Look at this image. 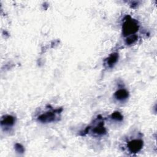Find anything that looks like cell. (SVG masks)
<instances>
[{"label": "cell", "instance_id": "8", "mask_svg": "<svg viewBox=\"0 0 157 157\" xmlns=\"http://www.w3.org/2000/svg\"><path fill=\"white\" fill-rule=\"evenodd\" d=\"M137 36L133 34V35H131L129 36L128 37V38L126 40V44L127 45H131L133 43H134L137 40Z\"/></svg>", "mask_w": 157, "mask_h": 157}, {"label": "cell", "instance_id": "2", "mask_svg": "<svg viewBox=\"0 0 157 157\" xmlns=\"http://www.w3.org/2000/svg\"><path fill=\"white\" fill-rule=\"evenodd\" d=\"M143 147V141L140 139L132 140L128 144V148L131 153H135L139 151Z\"/></svg>", "mask_w": 157, "mask_h": 157}, {"label": "cell", "instance_id": "5", "mask_svg": "<svg viewBox=\"0 0 157 157\" xmlns=\"http://www.w3.org/2000/svg\"><path fill=\"white\" fill-rule=\"evenodd\" d=\"M15 123V118L11 115H6L2 118L1 125L6 126H11Z\"/></svg>", "mask_w": 157, "mask_h": 157}, {"label": "cell", "instance_id": "9", "mask_svg": "<svg viewBox=\"0 0 157 157\" xmlns=\"http://www.w3.org/2000/svg\"><path fill=\"white\" fill-rule=\"evenodd\" d=\"M112 119L117 120V121H120L123 119V116L121 115V114L118 112H113L112 115H111Z\"/></svg>", "mask_w": 157, "mask_h": 157}, {"label": "cell", "instance_id": "7", "mask_svg": "<svg viewBox=\"0 0 157 157\" xmlns=\"http://www.w3.org/2000/svg\"><path fill=\"white\" fill-rule=\"evenodd\" d=\"M93 131L95 134H97L98 135H102V134H104L105 133L106 130H105V128L103 126L102 123H100L94 128Z\"/></svg>", "mask_w": 157, "mask_h": 157}, {"label": "cell", "instance_id": "10", "mask_svg": "<svg viewBox=\"0 0 157 157\" xmlns=\"http://www.w3.org/2000/svg\"><path fill=\"white\" fill-rule=\"evenodd\" d=\"M15 149H16L17 151H18L19 153H23L24 151L23 147L19 144H17L15 145Z\"/></svg>", "mask_w": 157, "mask_h": 157}, {"label": "cell", "instance_id": "4", "mask_svg": "<svg viewBox=\"0 0 157 157\" xmlns=\"http://www.w3.org/2000/svg\"><path fill=\"white\" fill-rule=\"evenodd\" d=\"M128 92L124 89H120L117 91L115 93V97L120 101L126 99L128 97Z\"/></svg>", "mask_w": 157, "mask_h": 157}, {"label": "cell", "instance_id": "1", "mask_svg": "<svg viewBox=\"0 0 157 157\" xmlns=\"http://www.w3.org/2000/svg\"><path fill=\"white\" fill-rule=\"evenodd\" d=\"M127 17L128 18L125 20L122 26V33L124 36L132 35L139 29L138 22L136 20L131 18L129 16Z\"/></svg>", "mask_w": 157, "mask_h": 157}, {"label": "cell", "instance_id": "6", "mask_svg": "<svg viewBox=\"0 0 157 157\" xmlns=\"http://www.w3.org/2000/svg\"><path fill=\"white\" fill-rule=\"evenodd\" d=\"M118 54L117 53H112L107 59V64L109 67H112L117 61Z\"/></svg>", "mask_w": 157, "mask_h": 157}, {"label": "cell", "instance_id": "3", "mask_svg": "<svg viewBox=\"0 0 157 157\" xmlns=\"http://www.w3.org/2000/svg\"><path fill=\"white\" fill-rule=\"evenodd\" d=\"M56 111L55 112H48L42 114L39 117V120L43 123L51 122L55 120L56 118Z\"/></svg>", "mask_w": 157, "mask_h": 157}]
</instances>
